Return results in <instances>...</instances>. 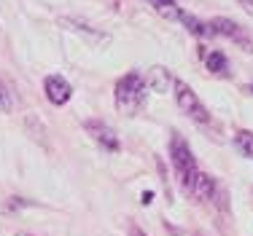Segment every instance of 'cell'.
I'll use <instances>...</instances> for the list:
<instances>
[{
    "label": "cell",
    "instance_id": "obj_1",
    "mask_svg": "<svg viewBox=\"0 0 253 236\" xmlns=\"http://www.w3.org/2000/svg\"><path fill=\"white\" fill-rule=\"evenodd\" d=\"M148 97V86L143 81L140 72H126V75L119 78L116 83V107L126 116H135L143 105H146Z\"/></svg>",
    "mask_w": 253,
    "mask_h": 236
},
{
    "label": "cell",
    "instance_id": "obj_2",
    "mask_svg": "<svg viewBox=\"0 0 253 236\" xmlns=\"http://www.w3.org/2000/svg\"><path fill=\"white\" fill-rule=\"evenodd\" d=\"M170 159H172V167H175V174H178L180 185H183V191L191 193L200 169H197V161L191 156V148L186 145V140L180 135H172V140H170Z\"/></svg>",
    "mask_w": 253,
    "mask_h": 236
},
{
    "label": "cell",
    "instance_id": "obj_3",
    "mask_svg": "<svg viewBox=\"0 0 253 236\" xmlns=\"http://www.w3.org/2000/svg\"><path fill=\"white\" fill-rule=\"evenodd\" d=\"M172 89H175L178 107L186 113V116H189L191 121H197V124H210V113H208V107H205L202 102H200V97L191 92L189 83L175 81V83H172Z\"/></svg>",
    "mask_w": 253,
    "mask_h": 236
},
{
    "label": "cell",
    "instance_id": "obj_4",
    "mask_svg": "<svg viewBox=\"0 0 253 236\" xmlns=\"http://www.w3.org/2000/svg\"><path fill=\"white\" fill-rule=\"evenodd\" d=\"M208 30H210V35H224V38L234 40V43L245 46V51H253V43H251L248 33H245V27H240L237 22L224 19V16H215V19L208 22Z\"/></svg>",
    "mask_w": 253,
    "mask_h": 236
},
{
    "label": "cell",
    "instance_id": "obj_5",
    "mask_svg": "<svg viewBox=\"0 0 253 236\" xmlns=\"http://www.w3.org/2000/svg\"><path fill=\"white\" fill-rule=\"evenodd\" d=\"M84 129L92 135V140L94 142H100L102 148H108V150H119V140H116V132L111 129L108 124H102V121H86L84 124Z\"/></svg>",
    "mask_w": 253,
    "mask_h": 236
},
{
    "label": "cell",
    "instance_id": "obj_6",
    "mask_svg": "<svg viewBox=\"0 0 253 236\" xmlns=\"http://www.w3.org/2000/svg\"><path fill=\"white\" fill-rule=\"evenodd\" d=\"M43 89H46L49 102H54V105H65V102L73 97V89H70V83L65 81L62 75H49L43 83Z\"/></svg>",
    "mask_w": 253,
    "mask_h": 236
},
{
    "label": "cell",
    "instance_id": "obj_7",
    "mask_svg": "<svg viewBox=\"0 0 253 236\" xmlns=\"http://www.w3.org/2000/svg\"><path fill=\"white\" fill-rule=\"evenodd\" d=\"M59 24H62V27H68V30H73V33H78L81 38L92 40V43H97V46H108V43H111V35H108V33L92 30L89 24H84V22H78V19H70V16H65V19H59Z\"/></svg>",
    "mask_w": 253,
    "mask_h": 236
},
{
    "label": "cell",
    "instance_id": "obj_8",
    "mask_svg": "<svg viewBox=\"0 0 253 236\" xmlns=\"http://www.w3.org/2000/svg\"><path fill=\"white\" fill-rule=\"evenodd\" d=\"M143 81H146V86L154 89V92H170V86L175 83L170 75V70H165V67H151Z\"/></svg>",
    "mask_w": 253,
    "mask_h": 236
},
{
    "label": "cell",
    "instance_id": "obj_9",
    "mask_svg": "<svg viewBox=\"0 0 253 236\" xmlns=\"http://www.w3.org/2000/svg\"><path fill=\"white\" fill-rule=\"evenodd\" d=\"M191 196L202 199V202H210V199L215 196V183H213V177H210V174H205V172L197 174V183H194V188H191Z\"/></svg>",
    "mask_w": 253,
    "mask_h": 236
},
{
    "label": "cell",
    "instance_id": "obj_10",
    "mask_svg": "<svg viewBox=\"0 0 253 236\" xmlns=\"http://www.w3.org/2000/svg\"><path fill=\"white\" fill-rule=\"evenodd\" d=\"M178 22H183L186 30H189V33H194V35H200V38H208V35H210L208 24H202L200 19H197V16L186 14V11H178Z\"/></svg>",
    "mask_w": 253,
    "mask_h": 236
},
{
    "label": "cell",
    "instance_id": "obj_11",
    "mask_svg": "<svg viewBox=\"0 0 253 236\" xmlns=\"http://www.w3.org/2000/svg\"><path fill=\"white\" fill-rule=\"evenodd\" d=\"M205 62H208V70L210 72H215V75H226L229 62H226V57L221 51H210L208 57H205Z\"/></svg>",
    "mask_w": 253,
    "mask_h": 236
},
{
    "label": "cell",
    "instance_id": "obj_12",
    "mask_svg": "<svg viewBox=\"0 0 253 236\" xmlns=\"http://www.w3.org/2000/svg\"><path fill=\"white\" fill-rule=\"evenodd\" d=\"M234 145L240 148V153H245L248 159H253V132H237V135H234Z\"/></svg>",
    "mask_w": 253,
    "mask_h": 236
},
{
    "label": "cell",
    "instance_id": "obj_13",
    "mask_svg": "<svg viewBox=\"0 0 253 236\" xmlns=\"http://www.w3.org/2000/svg\"><path fill=\"white\" fill-rule=\"evenodd\" d=\"M151 5L159 11L162 16H167V19H178V5H175V0H151Z\"/></svg>",
    "mask_w": 253,
    "mask_h": 236
},
{
    "label": "cell",
    "instance_id": "obj_14",
    "mask_svg": "<svg viewBox=\"0 0 253 236\" xmlns=\"http://www.w3.org/2000/svg\"><path fill=\"white\" fill-rule=\"evenodd\" d=\"M240 5H243L245 11H248V14H253V0H237Z\"/></svg>",
    "mask_w": 253,
    "mask_h": 236
},
{
    "label": "cell",
    "instance_id": "obj_15",
    "mask_svg": "<svg viewBox=\"0 0 253 236\" xmlns=\"http://www.w3.org/2000/svg\"><path fill=\"white\" fill-rule=\"evenodd\" d=\"M0 105H3V107H8V105H11L8 97H5V92H3V86H0Z\"/></svg>",
    "mask_w": 253,
    "mask_h": 236
},
{
    "label": "cell",
    "instance_id": "obj_16",
    "mask_svg": "<svg viewBox=\"0 0 253 236\" xmlns=\"http://www.w3.org/2000/svg\"><path fill=\"white\" fill-rule=\"evenodd\" d=\"M126 231H129V236H146V234H143V231H140V228H137V226H129V228H126Z\"/></svg>",
    "mask_w": 253,
    "mask_h": 236
},
{
    "label": "cell",
    "instance_id": "obj_17",
    "mask_svg": "<svg viewBox=\"0 0 253 236\" xmlns=\"http://www.w3.org/2000/svg\"><path fill=\"white\" fill-rule=\"evenodd\" d=\"M251 92H253V89H251Z\"/></svg>",
    "mask_w": 253,
    "mask_h": 236
}]
</instances>
